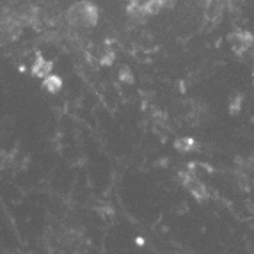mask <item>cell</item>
I'll return each instance as SVG.
<instances>
[{
  "instance_id": "cell-1",
  "label": "cell",
  "mask_w": 254,
  "mask_h": 254,
  "mask_svg": "<svg viewBox=\"0 0 254 254\" xmlns=\"http://www.w3.org/2000/svg\"><path fill=\"white\" fill-rule=\"evenodd\" d=\"M71 21L78 25H93L96 21V9L87 2H82L71 9Z\"/></svg>"
},
{
  "instance_id": "cell-2",
  "label": "cell",
  "mask_w": 254,
  "mask_h": 254,
  "mask_svg": "<svg viewBox=\"0 0 254 254\" xmlns=\"http://www.w3.org/2000/svg\"><path fill=\"white\" fill-rule=\"evenodd\" d=\"M45 87H47L48 91H59L61 89V80L54 75L48 76L47 80H45Z\"/></svg>"
}]
</instances>
